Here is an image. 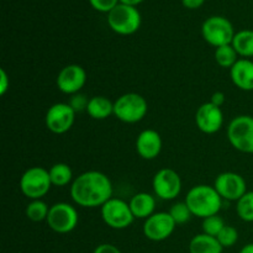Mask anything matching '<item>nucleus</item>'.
Instances as JSON below:
<instances>
[{"mask_svg":"<svg viewBox=\"0 0 253 253\" xmlns=\"http://www.w3.org/2000/svg\"><path fill=\"white\" fill-rule=\"evenodd\" d=\"M113 192L110 178L99 170H86L71 184L72 200L82 208H101L113 198Z\"/></svg>","mask_w":253,"mask_h":253,"instance_id":"nucleus-1","label":"nucleus"},{"mask_svg":"<svg viewBox=\"0 0 253 253\" xmlns=\"http://www.w3.org/2000/svg\"><path fill=\"white\" fill-rule=\"evenodd\" d=\"M184 202L187 203L193 216L207 219L219 214L224 199L220 197L214 185L199 184L190 188Z\"/></svg>","mask_w":253,"mask_h":253,"instance_id":"nucleus-2","label":"nucleus"},{"mask_svg":"<svg viewBox=\"0 0 253 253\" xmlns=\"http://www.w3.org/2000/svg\"><path fill=\"white\" fill-rule=\"evenodd\" d=\"M147 100L138 93L123 94L114 101V115L121 123H140L147 115Z\"/></svg>","mask_w":253,"mask_h":253,"instance_id":"nucleus-3","label":"nucleus"},{"mask_svg":"<svg viewBox=\"0 0 253 253\" xmlns=\"http://www.w3.org/2000/svg\"><path fill=\"white\" fill-rule=\"evenodd\" d=\"M52 187L49 172L43 167H31L20 178V190L30 200L42 199Z\"/></svg>","mask_w":253,"mask_h":253,"instance_id":"nucleus-4","label":"nucleus"},{"mask_svg":"<svg viewBox=\"0 0 253 253\" xmlns=\"http://www.w3.org/2000/svg\"><path fill=\"white\" fill-rule=\"evenodd\" d=\"M227 140L235 150L253 153V116L239 115L227 126Z\"/></svg>","mask_w":253,"mask_h":253,"instance_id":"nucleus-5","label":"nucleus"},{"mask_svg":"<svg viewBox=\"0 0 253 253\" xmlns=\"http://www.w3.org/2000/svg\"><path fill=\"white\" fill-rule=\"evenodd\" d=\"M108 24L119 35H132L140 29L141 15L135 6L118 4L108 14Z\"/></svg>","mask_w":253,"mask_h":253,"instance_id":"nucleus-6","label":"nucleus"},{"mask_svg":"<svg viewBox=\"0 0 253 253\" xmlns=\"http://www.w3.org/2000/svg\"><path fill=\"white\" fill-rule=\"evenodd\" d=\"M103 221L114 230H124L131 226L135 220L128 203L119 198H111L100 208Z\"/></svg>","mask_w":253,"mask_h":253,"instance_id":"nucleus-7","label":"nucleus"},{"mask_svg":"<svg viewBox=\"0 0 253 253\" xmlns=\"http://www.w3.org/2000/svg\"><path fill=\"white\" fill-rule=\"evenodd\" d=\"M79 215L76 208L68 203H56L49 207L47 225L57 234H69L77 227Z\"/></svg>","mask_w":253,"mask_h":253,"instance_id":"nucleus-8","label":"nucleus"},{"mask_svg":"<svg viewBox=\"0 0 253 253\" xmlns=\"http://www.w3.org/2000/svg\"><path fill=\"white\" fill-rule=\"evenodd\" d=\"M202 34L205 41L215 48L231 44L235 37L231 22L222 16H211L204 21Z\"/></svg>","mask_w":253,"mask_h":253,"instance_id":"nucleus-9","label":"nucleus"},{"mask_svg":"<svg viewBox=\"0 0 253 253\" xmlns=\"http://www.w3.org/2000/svg\"><path fill=\"white\" fill-rule=\"evenodd\" d=\"M156 197L162 200H174L182 192V178L172 168H162L152 179Z\"/></svg>","mask_w":253,"mask_h":253,"instance_id":"nucleus-10","label":"nucleus"},{"mask_svg":"<svg viewBox=\"0 0 253 253\" xmlns=\"http://www.w3.org/2000/svg\"><path fill=\"white\" fill-rule=\"evenodd\" d=\"M76 111L68 103H56L49 106L44 116L46 127L56 135L68 132L76 121Z\"/></svg>","mask_w":253,"mask_h":253,"instance_id":"nucleus-11","label":"nucleus"},{"mask_svg":"<svg viewBox=\"0 0 253 253\" xmlns=\"http://www.w3.org/2000/svg\"><path fill=\"white\" fill-rule=\"evenodd\" d=\"M175 226L177 224L172 219L169 212L160 211L155 212L145 220L142 231L146 239H148L150 241L161 242L170 237V235L174 232Z\"/></svg>","mask_w":253,"mask_h":253,"instance_id":"nucleus-12","label":"nucleus"},{"mask_svg":"<svg viewBox=\"0 0 253 253\" xmlns=\"http://www.w3.org/2000/svg\"><path fill=\"white\" fill-rule=\"evenodd\" d=\"M214 188L220 197L227 202H237L247 193V184L241 174L235 172L220 173L214 182Z\"/></svg>","mask_w":253,"mask_h":253,"instance_id":"nucleus-13","label":"nucleus"},{"mask_svg":"<svg viewBox=\"0 0 253 253\" xmlns=\"http://www.w3.org/2000/svg\"><path fill=\"white\" fill-rule=\"evenodd\" d=\"M86 83V72L79 64H68L59 71L57 76V88L67 95L81 93Z\"/></svg>","mask_w":253,"mask_h":253,"instance_id":"nucleus-14","label":"nucleus"},{"mask_svg":"<svg viewBox=\"0 0 253 253\" xmlns=\"http://www.w3.org/2000/svg\"><path fill=\"white\" fill-rule=\"evenodd\" d=\"M195 124L202 132L214 135L221 130L224 125V114L221 108L209 103H204L195 113Z\"/></svg>","mask_w":253,"mask_h":253,"instance_id":"nucleus-15","label":"nucleus"},{"mask_svg":"<svg viewBox=\"0 0 253 253\" xmlns=\"http://www.w3.org/2000/svg\"><path fill=\"white\" fill-rule=\"evenodd\" d=\"M163 142L160 133L152 128H147L138 133L136 138V151L143 160H155L162 151Z\"/></svg>","mask_w":253,"mask_h":253,"instance_id":"nucleus-16","label":"nucleus"},{"mask_svg":"<svg viewBox=\"0 0 253 253\" xmlns=\"http://www.w3.org/2000/svg\"><path fill=\"white\" fill-rule=\"evenodd\" d=\"M230 78L235 86L244 91L253 90V61L240 58L230 69Z\"/></svg>","mask_w":253,"mask_h":253,"instance_id":"nucleus-17","label":"nucleus"},{"mask_svg":"<svg viewBox=\"0 0 253 253\" xmlns=\"http://www.w3.org/2000/svg\"><path fill=\"white\" fill-rule=\"evenodd\" d=\"M128 205H130V209L135 219L146 220L151 215L155 214L156 199L150 193L141 192L131 198Z\"/></svg>","mask_w":253,"mask_h":253,"instance_id":"nucleus-18","label":"nucleus"},{"mask_svg":"<svg viewBox=\"0 0 253 253\" xmlns=\"http://www.w3.org/2000/svg\"><path fill=\"white\" fill-rule=\"evenodd\" d=\"M86 114L94 120H105L114 115V101L103 95H96L89 99Z\"/></svg>","mask_w":253,"mask_h":253,"instance_id":"nucleus-19","label":"nucleus"},{"mask_svg":"<svg viewBox=\"0 0 253 253\" xmlns=\"http://www.w3.org/2000/svg\"><path fill=\"white\" fill-rule=\"evenodd\" d=\"M224 247L220 245L216 237L207 234H198L190 240L189 253H222Z\"/></svg>","mask_w":253,"mask_h":253,"instance_id":"nucleus-20","label":"nucleus"},{"mask_svg":"<svg viewBox=\"0 0 253 253\" xmlns=\"http://www.w3.org/2000/svg\"><path fill=\"white\" fill-rule=\"evenodd\" d=\"M231 44L239 57L251 58L253 57V30H241L235 34Z\"/></svg>","mask_w":253,"mask_h":253,"instance_id":"nucleus-21","label":"nucleus"},{"mask_svg":"<svg viewBox=\"0 0 253 253\" xmlns=\"http://www.w3.org/2000/svg\"><path fill=\"white\" fill-rule=\"evenodd\" d=\"M52 185L66 187L73 182V170L67 163H56L48 169Z\"/></svg>","mask_w":253,"mask_h":253,"instance_id":"nucleus-22","label":"nucleus"},{"mask_svg":"<svg viewBox=\"0 0 253 253\" xmlns=\"http://www.w3.org/2000/svg\"><path fill=\"white\" fill-rule=\"evenodd\" d=\"M215 62L219 64L221 68L231 69L232 66L239 61V54L235 51L232 44H226V46L217 47L214 53Z\"/></svg>","mask_w":253,"mask_h":253,"instance_id":"nucleus-23","label":"nucleus"},{"mask_svg":"<svg viewBox=\"0 0 253 253\" xmlns=\"http://www.w3.org/2000/svg\"><path fill=\"white\" fill-rule=\"evenodd\" d=\"M49 207L42 199L31 200L26 207L27 219L34 222L46 221L48 216Z\"/></svg>","mask_w":253,"mask_h":253,"instance_id":"nucleus-24","label":"nucleus"},{"mask_svg":"<svg viewBox=\"0 0 253 253\" xmlns=\"http://www.w3.org/2000/svg\"><path fill=\"white\" fill-rule=\"evenodd\" d=\"M237 216L246 222H253V190L247 192L236 202Z\"/></svg>","mask_w":253,"mask_h":253,"instance_id":"nucleus-25","label":"nucleus"},{"mask_svg":"<svg viewBox=\"0 0 253 253\" xmlns=\"http://www.w3.org/2000/svg\"><path fill=\"white\" fill-rule=\"evenodd\" d=\"M169 215L172 216V219L174 220V222L177 225H183L185 222H188L190 220V217L193 216L192 211L188 208L187 203L185 202H178L170 207L169 209Z\"/></svg>","mask_w":253,"mask_h":253,"instance_id":"nucleus-26","label":"nucleus"},{"mask_svg":"<svg viewBox=\"0 0 253 253\" xmlns=\"http://www.w3.org/2000/svg\"><path fill=\"white\" fill-rule=\"evenodd\" d=\"M225 221L219 214L212 215V216L207 217V219H203V232L209 236L217 237V235L221 232V230L225 227Z\"/></svg>","mask_w":253,"mask_h":253,"instance_id":"nucleus-27","label":"nucleus"},{"mask_svg":"<svg viewBox=\"0 0 253 253\" xmlns=\"http://www.w3.org/2000/svg\"><path fill=\"white\" fill-rule=\"evenodd\" d=\"M216 239L224 249H229V247H232L236 245L237 240H239V231H237L236 227L225 225V227L217 235Z\"/></svg>","mask_w":253,"mask_h":253,"instance_id":"nucleus-28","label":"nucleus"},{"mask_svg":"<svg viewBox=\"0 0 253 253\" xmlns=\"http://www.w3.org/2000/svg\"><path fill=\"white\" fill-rule=\"evenodd\" d=\"M68 104L71 105V108L73 109L76 113H82V111H86V108H88L89 99L86 98V95L82 93H77L71 95V99H69Z\"/></svg>","mask_w":253,"mask_h":253,"instance_id":"nucleus-29","label":"nucleus"},{"mask_svg":"<svg viewBox=\"0 0 253 253\" xmlns=\"http://www.w3.org/2000/svg\"><path fill=\"white\" fill-rule=\"evenodd\" d=\"M91 6L99 11L110 12L118 5V0H89Z\"/></svg>","mask_w":253,"mask_h":253,"instance_id":"nucleus-30","label":"nucleus"},{"mask_svg":"<svg viewBox=\"0 0 253 253\" xmlns=\"http://www.w3.org/2000/svg\"><path fill=\"white\" fill-rule=\"evenodd\" d=\"M10 88V78L5 69H0V94L5 95Z\"/></svg>","mask_w":253,"mask_h":253,"instance_id":"nucleus-31","label":"nucleus"},{"mask_svg":"<svg viewBox=\"0 0 253 253\" xmlns=\"http://www.w3.org/2000/svg\"><path fill=\"white\" fill-rule=\"evenodd\" d=\"M93 253H121V251L111 244H101L95 247Z\"/></svg>","mask_w":253,"mask_h":253,"instance_id":"nucleus-32","label":"nucleus"},{"mask_svg":"<svg viewBox=\"0 0 253 253\" xmlns=\"http://www.w3.org/2000/svg\"><path fill=\"white\" fill-rule=\"evenodd\" d=\"M225 100H226V96H225V94L222 93V91H215V93L211 95L210 103L219 106V108H221V106L225 104Z\"/></svg>","mask_w":253,"mask_h":253,"instance_id":"nucleus-33","label":"nucleus"},{"mask_svg":"<svg viewBox=\"0 0 253 253\" xmlns=\"http://www.w3.org/2000/svg\"><path fill=\"white\" fill-rule=\"evenodd\" d=\"M183 5L188 9H198L199 6H202L204 0H182Z\"/></svg>","mask_w":253,"mask_h":253,"instance_id":"nucleus-34","label":"nucleus"},{"mask_svg":"<svg viewBox=\"0 0 253 253\" xmlns=\"http://www.w3.org/2000/svg\"><path fill=\"white\" fill-rule=\"evenodd\" d=\"M240 253H253V242L252 244L245 245L241 249V251H240Z\"/></svg>","mask_w":253,"mask_h":253,"instance_id":"nucleus-35","label":"nucleus"},{"mask_svg":"<svg viewBox=\"0 0 253 253\" xmlns=\"http://www.w3.org/2000/svg\"><path fill=\"white\" fill-rule=\"evenodd\" d=\"M121 4H126V5H131V6H135V5L140 4L141 1L143 0H120Z\"/></svg>","mask_w":253,"mask_h":253,"instance_id":"nucleus-36","label":"nucleus"}]
</instances>
